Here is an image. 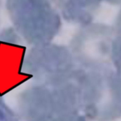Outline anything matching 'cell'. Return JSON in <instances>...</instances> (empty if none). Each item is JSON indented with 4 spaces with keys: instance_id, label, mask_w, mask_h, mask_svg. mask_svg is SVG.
Here are the masks:
<instances>
[{
    "instance_id": "6da1fadb",
    "label": "cell",
    "mask_w": 121,
    "mask_h": 121,
    "mask_svg": "<svg viewBox=\"0 0 121 121\" xmlns=\"http://www.w3.org/2000/svg\"><path fill=\"white\" fill-rule=\"evenodd\" d=\"M7 7L18 30L31 43H44L56 33L59 18L48 0H8Z\"/></svg>"
},
{
    "instance_id": "7a4b0ae2",
    "label": "cell",
    "mask_w": 121,
    "mask_h": 121,
    "mask_svg": "<svg viewBox=\"0 0 121 121\" xmlns=\"http://www.w3.org/2000/svg\"><path fill=\"white\" fill-rule=\"evenodd\" d=\"M0 121H17L14 114L0 99Z\"/></svg>"
},
{
    "instance_id": "3957f363",
    "label": "cell",
    "mask_w": 121,
    "mask_h": 121,
    "mask_svg": "<svg viewBox=\"0 0 121 121\" xmlns=\"http://www.w3.org/2000/svg\"><path fill=\"white\" fill-rule=\"evenodd\" d=\"M52 121H86L84 118L79 116L78 113H70L62 116L59 118H57Z\"/></svg>"
}]
</instances>
